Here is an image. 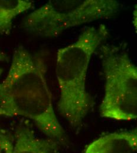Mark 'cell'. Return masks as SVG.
<instances>
[{
  "label": "cell",
  "instance_id": "cell-1",
  "mask_svg": "<svg viewBox=\"0 0 137 153\" xmlns=\"http://www.w3.org/2000/svg\"><path fill=\"white\" fill-rule=\"evenodd\" d=\"M47 68L43 57L22 47L16 49L8 74L0 83V108L6 116L31 120L50 139L64 143L66 135L53 108Z\"/></svg>",
  "mask_w": 137,
  "mask_h": 153
},
{
  "label": "cell",
  "instance_id": "cell-2",
  "mask_svg": "<svg viewBox=\"0 0 137 153\" xmlns=\"http://www.w3.org/2000/svg\"><path fill=\"white\" fill-rule=\"evenodd\" d=\"M108 36L106 27L86 28L73 43L57 52L56 76L60 96L58 108L73 128H79L88 114L91 100L86 88L90 61L94 52Z\"/></svg>",
  "mask_w": 137,
  "mask_h": 153
},
{
  "label": "cell",
  "instance_id": "cell-3",
  "mask_svg": "<svg viewBox=\"0 0 137 153\" xmlns=\"http://www.w3.org/2000/svg\"><path fill=\"white\" fill-rule=\"evenodd\" d=\"M105 79L100 105L102 117L130 121L137 117V68L128 54L114 45L100 47Z\"/></svg>",
  "mask_w": 137,
  "mask_h": 153
},
{
  "label": "cell",
  "instance_id": "cell-4",
  "mask_svg": "<svg viewBox=\"0 0 137 153\" xmlns=\"http://www.w3.org/2000/svg\"><path fill=\"white\" fill-rule=\"evenodd\" d=\"M120 8L114 0H53L30 14L25 28L45 37H55L65 30L112 17Z\"/></svg>",
  "mask_w": 137,
  "mask_h": 153
},
{
  "label": "cell",
  "instance_id": "cell-5",
  "mask_svg": "<svg viewBox=\"0 0 137 153\" xmlns=\"http://www.w3.org/2000/svg\"><path fill=\"white\" fill-rule=\"evenodd\" d=\"M137 149V131L134 129L103 135L89 144L85 153H133Z\"/></svg>",
  "mask_w": 137,
  "mask_h": 153
},
{
  "label": "cell",
  "instance_id": "cell-6",
  "mask_svg": "<svg viewBox=\"0 0 137 153\" xmlns=\"http://www.w3.org/2000/svg\"><path fill=\"white\" fill-rule=\"evenodd\" d=\"M57 150L56 141L40 138L27 126L17 128L12 153H56Z\"/></svg>",
  "mask_w": 137,
  "mask_h": 153
},
{
  "label": "cell",
  "instance_id": "cell-7",
  "mask_svg": "<svg viewBox=\"0 0 137 153\" xmlns=\"http://www.w3.org/2000/svg\"><path fill=\"white\" fill-rule=\"evenodd\" d=\"M33 5L31 1L0 0V34H8L12 28L13 19L30 10Z\"/></svg>",
  "mask_w": 137,
  "mask_h": 153
},
{
  "label": "cell",
  "instance_id": "cell-8",
  "mask_svg": "<svg viewBox=\"0 0 137 153\" xmlns=\"http://www.w3.org/2000/svg\"><path fill=\"white\" fill-rule=\"evenodd\" d=\"M14 143L8 134L0 130V153H12Z\"/></svg>",
  "mask_w": 137,
  "mask_h": 153
},
{
  "label": "cell",
  "instance_id": "cell-9",
  "mask_svg": "<svg viewBox=\"0 0 137 153\" xmlns=\"http://www.w3.org/2000/svg\"><path fill=\"white\" fill-rule=\"evenodd\" d=\"M8 61V57L6 55L0 50V61Z\"/></svg>",
  "mask_w": 137,
  "mask_h": 153
},
{
  "label": "cell",
  "instance_id": "cell-10",
  "mask_svg": "<svg viewBox=\"0 0 137 153\" xmlns=\"http://www.w3.org/2000/svg\"><path fill=\"white\" fill-rule=\"evenodd\" d=\"M133 22H134V26L136 27V30L137 28V8H136V10L134 11V17H133Z\"/></svg>",
  "mask_w": 137,
  "mask_h": 153
},
{
  "label": "cell",
  "instance_id": "cell-11",
  "mask_svg": "<svg viewBox=\"0 0 137 153\" xmlns=\"http://www.w3.org/2000/svg\"><path fill=\"white\" fill-rule=\"evenodd\" d=\"M2 70L0 68V76H1V74H2ZM0 115H5V113H4V111L1 110V108H0Z\"/></svg>",
  "mask_w": 137,
  "mask_h": 153
}]
</instances>
